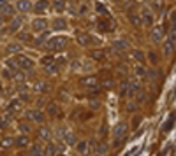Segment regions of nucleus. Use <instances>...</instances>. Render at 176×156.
<instances>
[{"label":"nucleus","mask_w":176,"mask_h":156,"mask_svg":"<svg viewBox=\"0 0 176 156\" xmlns=\"http://www.w3.org/2000/svg\"><path fill=\"white\" fill-rule=\"evenodd\" d=\"M7 63H9V67H11L13 70H16V67H18V60H9Z\"/></svg>","instance_id":"nucleus-34"},{"label":"nucleus","mask_w":176,"mask_h":156,"mask_svg":"<svg viewBox=\"0 0 176 156\" xmlns=\"http://www.w3.org/2000/svg\"><path fill=\"white\" fill-rule=\"evenodd\" d=\"M171 32L176 34V12H173V16H171Z\"/></svg>","instance_id":"nucleus-30"},{"label":"nucleus","mask_w":176,"mask_h":156,"mask_svg":"<svg viewBox=\"0 0 176 156\" xmlns=\"http://www.w3.org/2000/svg\"><path fill=\"white\" fill-rule=\"evenodd\" d=\"M4 5H5V0H0V9H2Z\"/></svg>","instance_id":"nucleus-43"},{"label":"nucleus","mask_w":176,"mask_h":156,"mask_svg":"<svg viewBox=\"0 0 176 156\" xmlns=\"http://www.w3.org/2000/svg\"><path fill=\"white\" fill-rule=\"evenodd\" d=\"M173 51H175V42H173V40H167V42L164 44V55L169 56Z\"/></svg>","instance_id":"nucleus-15"},{"label":"nucleus","mask_w":176,"mask_h":156,"mask_svg":"<svg viewBox=\"0 0 176 156\" xmlns=\"http://www.w3.org/2000/svg\"><path fill=\"white\" fill-rule=\"evenodd\" d=\"M57 151H58V147H57V146H53V144H49V146H48L46 155H48V156H57Z\"/></svg>","instance_id":"nucleus-24"},{"label":"nucleus","mask_w":176,"mask_h":156,"mask_svg":"<svg viewBox=\"0 0 176 156\" xmlns=\"http://www.w3.org/2000/svg\"><path fill=\"white\" fill-rule=\"evenodd\" d=\"M65 44H67V37H63V35H58V37H53V39L49 40V47L51 49H57V51H60V49H63L65 47Z\"/></svg>","instance_id":"nucleus-1"},{"label":"nucleus","mask_w":176,"mask_h":156,"mask_svg":"<svg viewBox=\"0 0 176 156\" xmlns=\"http://www.w3.org/2000/svg\"><path fill=\"white\" fill-rule=\"evenodd\" d=\"M41 63H42L46 69H49L51 65H55V58H53V56H44V58H41Z\"/></svg>","instance_id":"nucleus-17"},{"label":"nucleus","mask_w":176,"mask_h":156,"mask_svg":"<svg viewBox=\"0 0 176 156\" xmlns=\"http://www.w3.org/2000/svg\"><path fill=\"white\" fill-rule=\"evenodd\" d=\"M2 25H4V18H2V16H0V26H2Z\"/></svg>","instance_id":"nucleus-44"},{"label":"nucleus","mask_w":176,"mask_h":156,"mask_svg":"<svg viewBox=\"0 0 176 156\" xmlns=\"http://www.w3.org/2000/svg\"><path fill=\"white\" fill-rule=\"evenodd\" d=\"M95 7H97V12H100V14H108V11H106V7H104L102 4H97Z\"/></svg>","instance_id":"nucleus-32"},{"label":"nucleus","mask_w":176,"mask_h":156,"mask_svg":"<svg viewBox=\"0 0 176 156\" xmlns=\"http://www.w3.org/2000/svg\"><path fill=\"white\" fill-rule=\"evenodd\" d=\"M164 37V30H162V26H155L153 30H152V40L153 42H160Z\"/></svg>","instance_id":"nucleus-7"},{"label":"nucleus","mask_w":176,"mask_h":156,"mask_svg":"<svg viewBox=\"0 0 176 156\" xmlns=\"http://www.w3.org/2000/svg\"><path fill=\"white\" fill-rule=\"evenodd\" d=\"M28 116L32 117L35 123H42V121H44V114H42L41 111H32V112H28Z\"/></svg>","instance_id":"nucleus-12"},{"label":"nucleus","mask_w":176,"mask_h":156,"mask_svg":"<svg viewBox=\"0 0 176 156\" xmlns=\"http://www.w3.org/2000/svg\"><path fill=\"white\" fill-rule=\"evenodd\" d=\"M20 39L21 40H28L30 39V35H28V34H20Z\"/></svg>","instance_id":"nucleus-39"},{"label":"nucleus","mask_w":176,"mask_h":156,"mask_svg":"<svg viewBox=\"0 0 176 156\" xmlns=\"http://www.w3.org/2000/svg\"><path fill=\"white\" fill-rule=\"evenodd\" d=\"M150 60H152V63H157V56H155V55H153V53L150 55Z\"/></svg>","instance_id":"nucleus-42"},{"label":"nucleus","mask_w":176,"mask_h":156,"mask_svg":"<svg viewBox=\"0 0 176 156\" xmlns=\"http://www.w3.org/2000/svg\"><path fill=\"white\" fill-rule=\"evenodd\" d=\"M88 35H86V34H85V35H83V34H81V35H79V42H81V44H88Z\"/></svg>","instance_id":"nucleus-35"},{"label":"nucleus","mask_w":176,"mask_h":156,"mask_svg":"<svg viewBox=\"0 0 176 156\" xmlns=\"http://www.w3.org/2000/svg\"><path fill=\"white\" fill-rule=\"evenodd\" d=\"M20 26H21V18H13V21H11V30L16 32V30H20Z\"/></svg>","instance_id":"nucleus-19"},{"label":"nucleus","mask_w":176,"mask_h":156,"mask_svg":"<svg viewBox=\"0 0 176 156\" xmlns=\"http://www.w3.org/2000/svg\"><path fill=\"white\" fill-rule=\"evenodd\" d=\"M111 84H113L111 79H106V81H104V88H111Z\"/></svg>","instance_id":"nucleus-38"},{"label":"nucleus","mask_w":176,"mask_h":156,"mask_svg":"<svg viewBox=\"0 0 176 156\" xmlns=\"http://www.w3.org/2000/svg\"><path fill=\"white\" fill-rule=\"evenodd\" d=\"M30 156H46V153L42 151V147H41L39 144H35V146H32V149H30Z\"/></svg>","instance_id":"nucleus-13"},{"label":"nucleus","mask_w":176,"mask_h":156,"mask_svg":"<svg viewBox=\"0 0 176 156\" xmlns=\"http://www.w3.org/2000/svg\"><path fill=\"white\" fill-rule=\"evenodd\" d=\"M23 79H25V76H23L21 72H18V74H14V81H16V82H23Z\"/></svg>","instance_id":"nucleus-33"},{"label":"nucleus","mask_w":176,"mask_h":156,"mask_svg":"<svg viewBox=\"0 0 176 156\" xmlns=\"http://www.w3.org/2000/svg\"><path fill=\"white\" fill-rule=\"evenodd\" d=\"M7 49H9L11 53H16V51H20V49H21V46H20V44H11Z\"/></svg>","instance_id":"nucleus-31"},{"label":"nucleus","mask_w":176,"mask_h":156,"mask_svg":"<svg viewBox=\"0 0 176 156\" xmlns=\"http://www.w3.org/2000/svg\"><path fill=\"white\" fill-rule=\"evenodd\" d=\"M132 56H134L137 61H143V60H144V55H143V51H139V49H134V51H132Z\"/></svg>","instance_id":"nucleus-27"},{"label":"nucleus","mask_w":176,"mask_h":156,"mask_svg":"<svg viewBox=\"0 0 176 156\" xmlns=\"http://www.w3.org/2000/svg\"><path fill=\"white\" fill-rule=\"evenodd\" d=\"M13 144H14V139H11V137H5V139L0 140V147H2V149H7V147L13 146Z\"/></svg>","instance_id":"nucleus-16"},{"label":"nucleus","mask_w":176,"mask_h":156,"mask_svg":"<svg viewBox=\"0 0 176 156\" xmlns=\"http://www.w3.org/2000/svg\"><path fill=\"white\" fill-rule=\"evenodd\" d=\"M125 133H127V125L125 123H118L116 126L113 128V135L116 137V139H122Z\"/></svg>","instance_id":"nucleus-2"},{"label":"nucleus","mask_w":176,"mask_h":156,"mask_svg":"<svg viewBox=\"0 0 176 156\" xmlns=\"http://www.w3.org/2000/svg\"><path fill=\"white\" fill-rule=\"evenodd\" d=\"M141 18H143V23H144V25H152V23H153V14H152L148 9H144V11L141 12Z\"/></svg>","instance_id":"nucleus-10"},{"label":"nucleus","mask_w":176,"mask_h":156,"mask_svg":"<svg viewBox=\"0 0 176 156\" xmlns=\"http://www.w3.org/2000/svg\"><path fill=\"white\" fill-rule=\"evenodd\" d=\"M46 20H42V18H37V20L32 21V26H34V30H37V32H42V30H46Z\"/></svg>","instance_id":"nucleus-8"},{"label":"nucleus","mask_w":176,"mask_h":156,"mask_svg":"<svg viewBox=\"0 0 176 156\" xmlns=\"http://www.w3.org/2000/svg\"><path fill=\"white\" fill-rule=\"evenodd\" d=\"M16 9H18L20 12H28V11L32 9V2H30V0H18Z\"/></svg>","instance_id":"nucleus-3"},{"label":"nucleus","mask_w":176,"mask_h":156,"mask_svg":"<svg viewBox=\"0 0 176 156\" xmlns=\"http://www.w3.org/2000/svg\"><path fill=\"white\" fill-rule=\"evenodd\" d=\"M55 9H57V11H63V2H62V0L55 2Z\"/></svg>","instance_id":"nucleus-36"},{"label":"nucleus","mask_w":176,"mask_h":156,"mask_svg":"<svg viewBox=\"0 0 176 156\" xmlns=\"http://www.w3.org/2000/svg\"><path fill=\"white\" fill-rule=\"evenodd\" d=\"M46 90H48V84H46V82H42V81H37V82H35V91H37V93H42V91H46Z\"/></svg>","instance_id":"nucleus-21"},{"label":"nucleus","mask_w":176,"mask_h":156,"mask_svg":"<svg viewBox=\"0 0 176 156\" xmlns=\"http://www.w3.org/2000/svg\"><path fill=\"white\" fill-rule=\"evenodd\" d=\"M55 111H57V109H55V104H51V105H49V114H55Z\"/></svg>","instance_id":"nucleus-41"},{"label":"nucleus","mask_w":176,"mask_h":156,"mask_svg":"<svg viewBox=\"0 0 176 156\" xmlns=\"http://www.w3.org/2000/svg\"><path fill=\"white\" fill-rule=\"evenodd\" d=\"M137 149H139V147H132V149H130V153H129V155H125V156H134L137 153Z\"/></svg>","instance_id":"nucleus-40"},{"label":"nucleus","mask_w":176,"mask_h":156,"mask_svg":"<svg viewBox=\"0 0 176 156\" xmlns=\"http://www.w3.org/2000/svg\"><path fill=\"white\" fill-rule=\"evenodd\" d=\"M14 144H16L18 147H27V146H28V137L27 135H20L16 140H14Z\"/></svg>","instance_id":"nucleus-14"},{"label":"nucleus","mask_w":176,"mask_h":156,"mask_svg":"<svg viewBox=\"0 0 176 156\" xmlns=\"http://www.w3.org/2000/svg\"><path fill=\"white\" fill-rule=\"evenodd\" d=\"M57 156H65V155H57Z\"/></svg>","instance_id":"nucleus-45"},{"label":"nucleus","mask_w":176,"mask_h":156,"mask_svg":"<svg viewBox=\"0 0 176 156\" xmlns=\"http://www.w3.org/2000/svg\"><path fill=\"white\" fill-rule=\"evenodd\" d=\"M18 63H20V67L23 70H30V69L34 67V61L30 58H27V56H20V58H18Z\"/></svg>","instance_id":"nucleus-6"},{"label":"nucleus","mask_w":176,"mask_h":156,"mask_svg":"<svg viewBox=\"0 0 176 156\" xmlns=\"http://www.w3.org/2000/svg\"><path fill=\"white\" fill-rule=\"evenodd\" d=\"M46 9H48V2H46V0H41V2L35 4V11H37V12H42V11H46Z\"/></svg>","instance_id":"nucleus-20"},{"label":"nucleus","mask_w":176,"mask_h":156,"mask_svg":"<svg viewBox=\"0 0 176 156\" xmlns=\"http://www.w3.org/2000/svg\"><path fill=\"white\" fill-rule=\"evenodd\" d=\"M136 76H139V77H144L146 76V70H144V67L139 63V65H136Z\"/></svg>","instance_id":"nucleus-25"},{"label":"nucleus","mask_w":176,"mask_h":156,"mask_svg":"<svg viewBox=\"0 0 176 156\" xmlns=\"http://www.w3.org/2000/svg\"><path fill=\"white\" fill-rule=\"evenodd\" d=\"M129 20H130L132 25H136V26H139V25L143 23V18H141V16H137V14H129Z\"/></svg>","instance_id":"nucleus-18"},{"label":"nucleus","mask_w":176,"mask_h":156,"mask_svg":"<svg viewBox=\"0 0 176 156\" xmlns=\"http://www.w3.org/2000/svg\"><path fill=\"white\" fill-rule=\"evenodd\" d=\"M18 111H20V102L18 100H13L9 104V112H18Z\"/></svg>","instance_id":"nucleus-23"},{"label":"nucleus","mask_w":176,"mask_h":156,"mask_svg":"<svg viewBox=\"0 0 176 156\" xmlns=\"http://www.w3.org/2000/svg\"><path fill=\"white\" fill-rule=\"evenodd\" d=\"M88 142L86 140H81V142H78L76 144V147H78V153H81V155H88L90 153V149H88Z\"/></svg>","instance_id":"nucleus-11"},{"label":"nucleus","mask_w":176,"mask_h":156,"mask_svg":"<svg viewBox=\"0 0 176 156\" xmlns=\"http://www.w3.org/2000/svg\"><path fill=\"white\" fill-rule=\"evenodd\" d=\"M99 84V79L94 77V76H90V77H85L83 79V86L85 88H95Z\"/></svg>","instance_id":"nucleus-9"},{"label":"nucleus","mask_w":176,"mask_h":156,"mask_svg":"<svg viewBox=\"0 0 176 156\" xmlns=\"http://www.w3.org/2000/svg\"><path fill=\"white\" fill-rule=\"evenodd\" d=\"M113 49H115V51H116V53H122V51H127V49H129V42H127V40H115V42H113Z\"/></svg>","instance_id":"nucleus-4"},{"label":"nucleus","mask_w":176,"mask_h":156,"mask_svg":"<svg viewBox=\"0 0 176 156\" xmlns=\"http://www.w3.org/2000/svg\"><path fill=\"white\" fill-rule=\"evenodd\" d=\"M175 119H176V114H175V112H171L169 117H167V121H166V125L162 126V132H166V133H167V132H171V130H173V126H175Z\"/></svg>","instance_id":"nucleus-5"},{"label":"nucleus","mask_w":176,"mask_h":156,"mask_svg":"<svg viewBox=\"0 0 176 156\" xmlns=\"http://www.w3.org/2000/svg\"><path fill=\"white\" fill-rule=\"evenodd\" d=\"M53 26H55V30H63V28H65V21L63 20H55Z\"/></svg>","instance_id":"nucleus-26"},{"label":"nucleus","mask_w":176,"mask_h":156,"mask_svg":"<svg viewBox=\"0 0 176 156\" xmlns=\"http://www.w3.org/2000/svg\"><path fill=\"white\" fill-rule=\"evenodd\" d=\"M106 147H108L106 144H100V146L97 147V153H100V155H104V153H106Z\"/></svg>","instance_id":"nucleus-37"},{"label":"nucleus","mask_w":176,"mask_h":156,"mask_svg":"<svg viewBox=\"0 0 176 156\" xmlns=\"http://www.w3.org/2000/svg\"><path fill=\"white\" fill-rule=\"evenodd\" d=\"M65 142H67V144H71V146H74V144H76V137H74L72 132H67V133H65Z\"/></svg>","instance_id":"nucleus-22"},{"label":"nucleus","mask_w":176,"mask_h":156,"mask_svg":"<svg viewBox=\"0 0 176 156\" xmlns=\"http://www.w3.org/2000/svg\"><path fill=\"white\" fill-rule=\"evenodd\" d=\"M2 12H4V14H14V7H13V5H7V4H5V5L2 7Z\"/></svg>","instance_id":"nucleus-28"},{"label":"nucleus","mask_w":176,"mask_h":156,"mask_svg":"<svg viewBox=\"0 0 176 156\" xmlns=\"http://www.w3.org/2000/svg\"><path fill=\"white\" fill-rule=\"evenodd\" d=\"M39 137L44 139V140H48V139H49V130H48V128H42V130L39 132Z\"/></svg>","instance_id":"nucleus-29"}]
</instances>
